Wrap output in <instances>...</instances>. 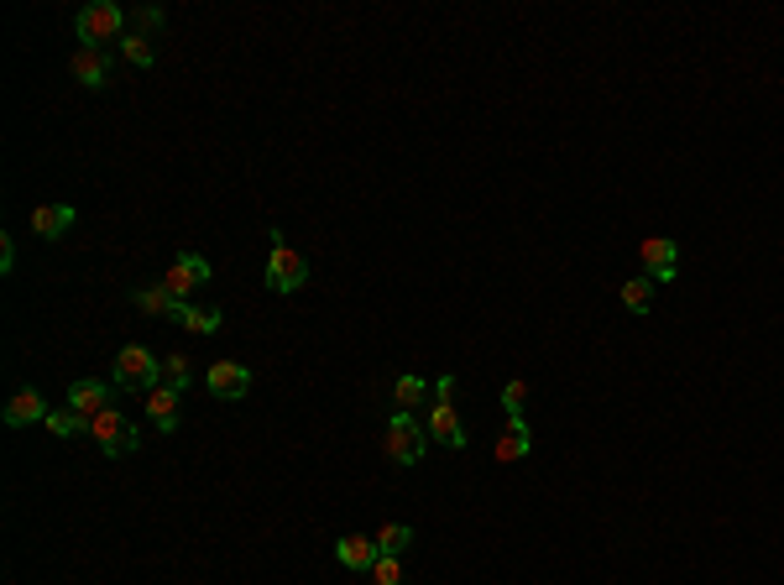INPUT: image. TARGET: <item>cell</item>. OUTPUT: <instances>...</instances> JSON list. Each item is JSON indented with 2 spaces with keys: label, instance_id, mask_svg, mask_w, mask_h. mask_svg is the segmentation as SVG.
Segmentation results:
<instances>
[{
  "label": "cell",
  "instance_id": "1",
  "mask_svg": "<svg viewBox=\"0 0 784 585\" xmlns=\"http://www.w3.org/2000/svg\"><path fill=\"white\" fill-rule=\"evenodd\" d=\"M382 450H387V460H392V465H419V460H424V450H429L424 418H419V413H408V408H398V413L387 418Z\"/></svg>",
  "mask_w": 784,
  "mask_h": 585
},
{
  "label": "cell",
  "instance_id": "2",
  "mask_svg": "<svg viewBox=\"0 0 784 585\" xmlns=\"http://www.w3.org/2000/svg\"><path fill=\"white\" fill-rule=\"evenodd\" d=\"M74 32H79V48H105V42L126 37V11L115 0H95L74 16Z\"/></svg>",
  "mask_w": 784,
  "mask_h": 585
},
{
  "label": "cell",
  "instance_id": "3",
  "mask_svg": "<svg viewBox=\"0 0 784 585\" xmlns=\"http://www.w3.org/2000/svg\"><path fill=\"white\" fill-rule=\"evenodd\" d=\"M309 283V262L304 251H293L283 241V230H272V256H267V293H298Z\"/></svg>",
  "mask_w": 784,
  "mask_h": 585
},
{
  "label": "cell",
  "instance_id": "4",
  "mask_svg": "<svg viewBox=\"0 0 784 585\" xmlns=\"http://www.w3.org/2000/svg\"><path fill=\"white\" fill-rule=\"evenodd\" d=\"M115 387H131V392L163 387V361H157L147 345H121V356H115Z\"/></svg>",
  "mask_w": 784,
  "mask_h": 585
},
{
  "label": "cell",
  "instance_id": "5",
  "mask_svg": "<svg viewBox=\"0 0 784 585\" xmlns=\"http://www.w3.org/2000/svg\"><path fill=\"white\" fill-rule=\"evenodd\" d=\"M204 283H210V262H204L199 251H178L173 267L163 272V288H168L178 303H189V293H199Z\"/></svg>",
  "mask_w": 784,
  "mask_h": 585
},
{
  "label": "cell",
  "instance_id": "6",
  "mask_svg": "<svg viewBox=\"0 0 784 585\" xmlns=\"http://www.w3.org/2000/svg\"><path fill=\"white\" fill-rule=\"evenodd\" d=\"M89 434H95V444H100L105 455H126V450H136V444H142V434H136L115 408H105V413L89 418Z\"/></svg>",
  "mask_w": 784,
  "mask_h": 585
},
{
  "label": "cell",
  "instance_id": "7",
  "mask_svg": "<svg viewBox=\"0 0 784 585\" xmlns=\"http://www.w3.org/2000/svg\"><path fill=\"white\" fill-rule=\"evenodd\" d=\"M638 256H643V277H649V283H675L680 246H675L670 236H649V241H638Z\"/></svg>",
  "mask_w": 784,
  "mask_h": 585
},
{
  "label": "cell",
  "instance_id": "8",
  "mask_svg": "<svg viewBox=\"0 0 784 585\" xmlns=\"http://www.w3.org/2000/svg\"><path fill=\"white\" fill-rule=\"evenodd\" d=\"M424 434H429L434 444H450V450H466V444H471L466 424H460V413H455L450 403H434V408L424 413Z\"/></svg>",
  "mask_w": 784,
  "mask_h": 585
},
{
  "label": "cell",
  "instance_id": "9",
  "mask_svg": "<svg viewBox=\"0 0 784 585\" xmlns=\"http://www.w3.org/2000/svg\"><path fill=\"white\" fill-rule=\"evenodd\" d=\"M204 387H210L215 397H225V403H236V397L251 392V371L241 361H215L210 371H204Z\"/></svg>",
  "mask_w": 784,
  "mask_h": 585
},
{
  "label": "cell",
  "instance_id": "10",
  "mask_svg": "<svg viewBox=\"0 0 784 585\" xmlns=\"http://www.w3.org/2000/svg\"><path fill=\"white\" fill-rule=\"evenodd\" d=\"M68 68H74V79H79L84 89H105V84H110V53H105V48H74Z\"/></svg>",
  "mask_w": 784,
  "mask_h": 585
},
{
  "label": "cell",
  "instance_id": "11",
  "mask_svg": "<svg viewBox=\"0 0 784 585\" xmlns=\"http://www.w3.org/2000/svg\"><path fill=\"white\" fill-rule=\"evenodd\" d=\"M335 559H340V565H345V570H361V575H366V570H372V565H377V559H382V549H377V538H361V533H345V538H340V544H335Z\"/></svg>",
  "mask_w": 784,
  "mask_h": 585
},
{
  "label": "cell",
  "instance_id": "12",
  "mask_svg": "<svg viewBox=\"0 0 784 585\" xmlns=\"http://www.w3.org/2000/svg\"><path fill=\"white\" fill-rule=\"evenodd\" d=\"M68 408H74L79 418H95V413H105V408H110V382H95V377L74 382V387H68Z\"/></svg>",
  "mask_w": 784,
  "mask_h": 585
},
{
  "label": "cell",
  "instance_id": "13",
  "mask_svg": "<svg viewBox=\"0 0 784 585\" xmlns=\"http://www.w3.org/2000/svg\"><path fill=\"white\" fill-rule=\"evenodd\" d=\"M74 220H79L74 204H42V209H32V230H37L42 241H58L63 230H74Z\"/></svg>",
  "mask_w": 784,
  "mask_h": 585
},
{
  "label": "cell",
  "instance_id": "14",
  "mask_svg": "<svg viewBox=\"0 0 784 585\" xmlns=\"http://www.w3.org/2000/svg\"><path fill=\"white\" fill-rule=\"evenodd\" d=\"M27 424H48V403L32 387H21L6 403V429H27Z\"/></svg>",
  "mask_w": 784,
  "mask_h": 585
},
{
  "label": "cell",
  "instance_id": "15",
  "mask_svg": "<svg viewBox=\"0 0 784 585\" xmlns=\"http://www.w3.org/2000/svg\"><path fill=\"white\" fill-rule=\"evenodd\" d=\"M523 455H534V434H528V418H507V429L497 439V460L502 465H513Z\"/></svg>",
  "mask_w": 784,
  "mask_h": 585
},
{
  "label": "cell",
  "instance_id": "16",
  "mask_svg": "<svg viewBox=\"0 0 784 585\" xmlns=\"http://www.w3.org/2000/svg\"><path fill=\"white\" fill-rule=\"evenodd\" d=\"M147 418L157 424V434H173V429H178V392H173L168 382L147 392Z\"/></svg>",
  "mask_w": 784,
  "mask_h": 585
},
{
  "label": "cell",
  "instance_id": "17",
  "mask_svg": "<svg viewBox=\"0 0 784 585\" xmlns=\"http://www.w3.org/2000/svg\"><path fill=\"white\" fill-rule=\"evenodd\" d=\"M173 324H183V330H194V335H215L220 324H225V314L220 309H199V303H178Z\"/></svg>",
  "mask_w": 784,
  "mask_h": 585
},
{
  "label": "cell",
  "instance_id": "18",
  "mask_svg": "<svg viewBox=\"0 0 784 585\" xmlns=\"http://www.w3.org/2000/svg\"><path fill=\"white\" fill-rule=\"evenodd\" d=\"M429 392H434V387H429L424 377H398V382H392V403L408 408V413H419V408L429 403Z\"/></svg>",
  "mask_w": 784,
  "mask_h": 585
},
{
  "label": "cell",
  "instance_id": "19",
  "mask_svg": "<svg viewBox=\"0 0 784 585\" xmlns=\"http://www.w3.org/2000/svg\"><path fill=\"white\" fill-rule=\"evenodd\" d=\"M654 293H659V283H649V277H628V283H622V309H628V314H649L654 309Z\"/></svg>",
  "mask_w": 784,
  "mask_h": 585
},
{
  "label": "cell",
  "instance_id": "20",
  "mask_svg": "<svg viewBox=\"0 0 784 585\" xmlns=\"http://www.w3.org/2000/svg\"><path fill=\"white\" fill-rule=\"evenodd\" d=\"M131 298H136V309H142V314H163V319L178 314V298H173L163 283H157V288H136Z\"/></svg>",
  "mask_w": 784,
  "mask_h": 585
},
{
  "label": "cell",
  "instance_id": "21",
  "mask_svg": "<svg viewBox=\"0 0 784 585\" xmlns=\"http://www.w3.org/2000/svg\"><path fill=\"white\" fill-rule=\"evenodd\" d=\"M408 544H413V528H408V523H382V528H377V549H382V554H398V559H403Z\"/></svg>",
  "mask_w": 784,
  "mask_h": 585
},
{
  "label": "cell",
  "instance_id": "22",
  "mask_svg": "<svg viewBox=\"0 0 784 585\" xmlns=\"http://www.w3.org/2000/svg\"><path fill=\"white\" fill-rule=\"evenodd\" d=\"M121 53H126L131 68H152V58H157V53H152V37H142V32H126V37H121Z\"/></svg>",
  "mask_w": 784,
  "mask_h": 585
},
{
  "label": "cell",
  "instance_id": "23",
  "mask_svg": "<svg viewBox=\"0 0 784 585\" xmlns=\"http://www.w3.org/2000/svg\"><path fill=\"white\" fill-rule=\"evenodd\" d=\"M163 382H168L173 392H183V387H189V382H194V366H189V356H168V361H163Z\"/></svg>",
  "mask_w": 784,
  "mask_h": 585
},
{
  "label": "cell",
  "instance_id": "24",
  "mask_svg": "<svg viewBox=\"0 0 784 585\" xmlns=\"http://www.w3.org/2000/svg\"><path fill=\"white\" fill-rule=\"evenodd\" d=\"M48 429H53L58 439H68V434H79V429H89V418H79L74 408H58V413H48Z\"/></svg>",
  "mask_w": 784,
  "mask_h": 585
},
{
  "label": "cell",
  "instance_id": "25",
  "mask_svg": "<svg viewBox=\"0 0 784 585\" xmlns=\"http://www.w3.org/2000/svg\"><path fill=\"white\" fill-rule=\"evenodd\" d=\"M502 408H507V418H523L528 413V382H507L502 387Z\"/></svg>",
  "mask_w": 784,
  "mask_h": 585
},
{
  "label": "cell",
  "instance_id": "26",
  "mask_svg": "<svg viewBox=\"0 0 784 585\" xmlns=\"http://www.w3.org/2000/svg\"><path fill=\"white\" fill-rule=\"evenodd\" d=\"M372 580L377 585H403V559L398 554H382L377 565H372Z\"/></svg>",
  "mask_w": 784,
  "mask_h": 585
},
{
  "label": "cell",
  "instance_id": "27",
  "mask_svg": "<svg viewBox=\"0 0 784 585\" xmlns=\"http://www.w3.org/2000/svg\"><path fill=\"white\" fill-rule=\"evenodd\" d=\"M163 21H168L163 6H142V11L131 16V32H142V37H147V32H163Z\"/></svg>",
  "mask_w": 784,
  "mask_h": 585
},
{
  "label": "cell",
  "instance_id": "28",
  "mask_svg": "<svg viewBox=\"0 0 784 585\" xmlns=\"http://www.w3.org/2000/svg\"><path fill=\"white\" fill-rule=\"evenodd\" d=\"M11 267H16V241L0 236V272H11Z\"/></svg>",
  "mask_w": 784,
  "mask_h": 585
},
{
  "label": "cell",
  "instance_id": "29",
  "mask_svg": "<svg viewBox=\"0 0 784 585\" xmlns=\"http://www.w3.org/2000/svg\"><path fill=\"white\" fill-rule=\"evenodd\" d=\"M455 387H460L455 377H440V382H434V403H450V397H455Z\"/></svg>",
  "mask_w": 784,
  "mask_h": 585
}]
</instances>
